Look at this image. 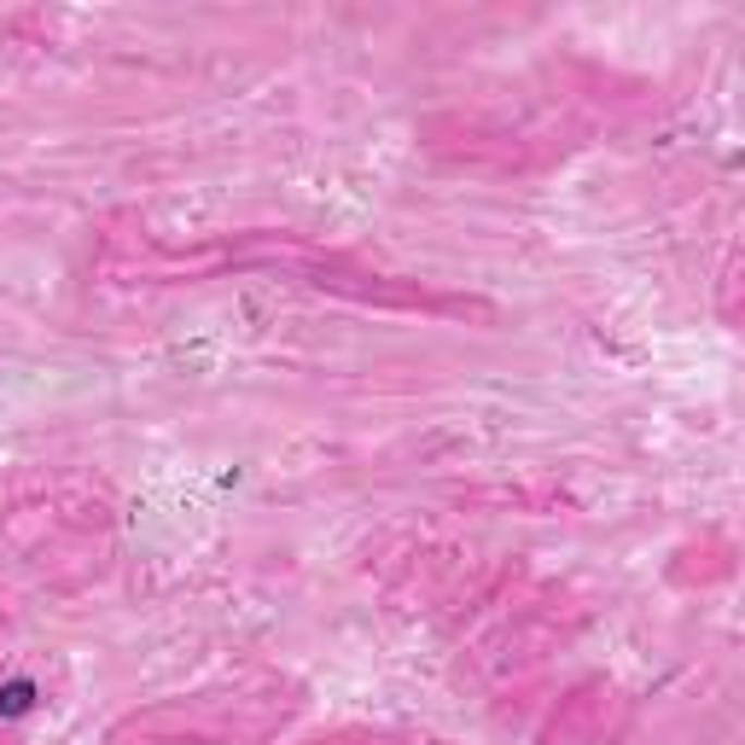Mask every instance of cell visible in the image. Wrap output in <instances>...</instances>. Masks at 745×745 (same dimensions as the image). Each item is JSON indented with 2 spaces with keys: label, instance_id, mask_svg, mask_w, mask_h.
<instances>
[{
  "label": "cell",
  "instance_id": "6da1fadb",
  "mask_svg": "<svg viewBox=\"0 0 745 745\" xmlns=\"http://www.w3.org/2000/svg\"><path fill=\"white\" fill-rule=\"evenodd\" d=\"M29 705H36V682H12L0 693V717H24Z\"/></svg>",
  "mask_w": 745,
  "mask_h": 745
}]
</instances>
